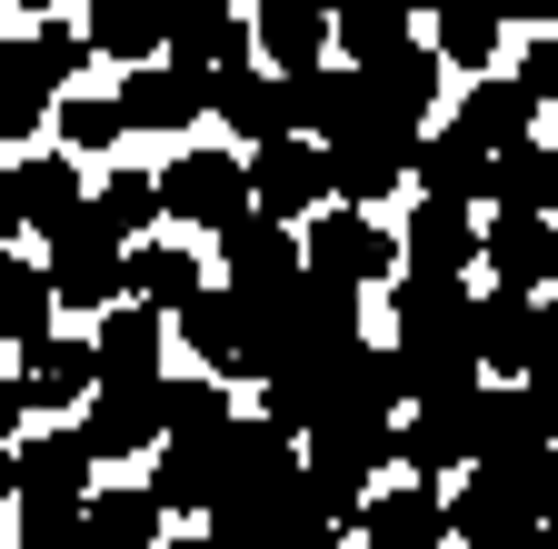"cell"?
<instances>
[{
	"instance_id": "obj_1",
	"label": "cell",
	"mask_w": 558,
	"mask_h": 549,
	"mask_svg": "<svg viewBox=\"0 0 558 549\" xmlns=\"http://www.w3.org/2000/svg\"><path fill=\"white\" fill-rule=\"evenodd\" d=\"M160 220H190V230H209L220 240L230 220H250V180H240V151H209V141H190L160 180Z\"/></svg>"
},
{
	"instance_id": "obj_2",
	"label": "cell",
	"mask_w": 558,
	"mask_h": 549,
	"mask_svg": "<svg viewBox=\"0 0 558 549\" xmlns=\"http://www.w3.org/2000/svg\"><path fill=\"white\" fill-rule=\"evenodd\" d=\"M399 151H409V130H389V120H349V130H329L319 141V180H329V200L339 211H379V200L399 190Z\"/></svg>"
},
{
	"instance_id": "obj_3",
	"label": "cell",
	"mask_w": 558,
	"mask_h": 549,
	"mask_svg": "<svg viewBox=\"0 0 558 549\" xmlns=\"http://www.w3.org/2000/svg\"><path fill=\"white\" fill-rule=\"evenodd\" d=\"M389 270H399V250H389V230H379L369 211H319V220L300 230V281L369 290V281H389Z\"/></svg>"
},
{
	"instance_id": "obj_4",
	"label": "cell",
	"mask_w": 558,
	"mask_h": 549,
	"mask_svg": "<svg viewBox=\"0 0 558 549\" xmlns=\"http://www.w3.org/2000/svg\"><path fill=\"white\" fill-rule=\"evenodd\" d=\"M100 490V469L81 450V430H31L0 450V500H60V510H81Z\"/></svg>"
},
{
	"instance_id": "obj_5",
	"label": "cell",
	"mask_w": 558,
	"mask_h": 549,
	"mask_svg": "<svg viewBox=\"0 0 558 549\" xmlns=\"http://www.w3.org/2000/svg\"><path fill=\"white\" fill-rule=\"evenodd\" d=\"M81 450H90V469L160 450V380H100L81 399Z\"/></svg>"
},
{
	"instance_id": "obj_6",
	"label": "cell",
	"mask_w": 558,
	"mask_h": 549,
	"mask_svg": "<svg viewBox=\"0 0 558 549\" xmlns=\"http://www.w3.org/2000/svg\"><path fill=\"white\" fill-rule=\"evenodd\" d=\"M81 71H90L81 21H31L21 40H0V91H11V100H40V110H50Z\"/></svg>"
},
{
	"instance_id": "obj_7",
	"label": "cell",
	"mask_w": 558,
	"mask_h": 549,
	"mask_svg": "<svg viewBox=\"0 0 558 549\" xmlns=\"http://www.w3.org/2000/svg\"><path fill=\"white\" fill-rule=\"evenodd\" d=\"M240 180H250V211L279 220V230L329 211V180H319V151H310V141H269V151H250Z\"/></svg>"
},
{
	"instance_id": "obj_8",
	"label": "cell",
	"mask_w": 558,
	"mask_h": 549,
	"mask_svg": "<svg viewBox=\"0 0 558 549\" xmlns=\"http://www.w3.org/2000/svg\"><path fill=\"white\" fill-rule=\"evenodd\" d=\"M538 360H548V310L519 300V290H488L478 300V370H488V390H519Z\"/></svg>"
},
{
	"instance_id": "obj_9",
	"label": "cell",
	"mask_w": 558,
	"mask_h": 549,
	"mask_svg": "<svg viewBox=\"0 0 558 549\" xmlns=\"http://www.w3.org/2000/svg\"><path fill=\"white\" fill-rule=\"evenodd\" d=\"M389 250L409 260V281H469L478 270V220L449 211V200H418V211L389 230Z\"/></svg>"
},
{
	"instance_id": "obj_10",
	"label": "cell",
	"mask_w": 558,
	"mask_h": 549,
	"mask_svg": "<svg viewBox=\"0 0 558 549\" xmlns=\"http://www.w3.org/2000/svg\"><path fill=\"white\" fill-rule=\"evenodd\" d=\"M349 81H360V110L389 120V130H429V110H439V60H429V40H409V50L369 60V71H349Z\"/></svg>"
},
{
	"instance_id": "obj_11",
	"label": "cell",
	"mask_w": 558,
	"mask_h": 549,
	"mask_svg": "<svg viewBox=\"0 0 558 549\" xmlns=\"http://www.w3.org/2000/svg\"><path fill=\"white\" fill-rule=\"evenodd\" d=\"M399 180H418V200H449V211H478V190H488V151H469L459 130H409V151H399Z\"/></svg>"
},
{
	"instance_id": "obj_12",
	"label": "cell",
	"mask_w": 558,
	"mask_h": 549,
	"mask_svg": "<svg viewBox=\"0 0 558 549\" xmlns=\"http://www.w3.org/2000/svg\"><path fill=\"white\" fill-rule=\"evenodd\" d=\"M209 281H199V250L190 240H130L120 250V300L130 310H150V320H170V310H190Z\"/></svg>"
},
{
	"instance_id": "obj_13",
	"label": "cell",
	"mask_w": 558,
	"mask_h": 549,
	"mask_svg": "<svg viewBox=\"0 0 558 549\" xmlns=\"http://www.w3.org/2000/svg\"><path fill=\"white\" fill-rule=\"evenodd\" d=\"M449 539H469V549H529V539H538V500L469 469L459 490H449Z\"/></svg>"
},
{
	"instance_id": "obj_14",
	"label": "cell",
	"mask_w": 558,
	"mask_h": 549,
	"mask_svg": "<svg viewBox=\"0 0 558 549\" xmlns=\"http://www.w3.org/2000/svg\"><path fill=\"white\" fill-rule=\"evenodd\" d=\"M230 440V430H220ZM220 440H160V469L150 479H140V490H150V510L160 520H209V510H220Z\"/></svg>"
},
{
	"instance_id": "obj_15",
	"label": "cell",
	"mask_w": 558,
	"mask_h": 549,
	"mask_svg": "<svg viewBox=\"0 0 558 549\" xmlns=\"http://www.w3.org/2000/svg\"><path fill=\"white\" fill-rule=\"evenodd\" d=\"M478 260H488V290H519V300H538V290H548V270H558L548 220H529V211L478 220Z\"/></svg>"
},
{
	"instance_id": "obj_16",
	"label": "cell",
	"mask_w": 558,
	"mask_h": 549,
	"mask_svg": "<svg viewBox=\"0 0 558 549\" xmlns=\"http://www.w3.org/2000/svg\"><path fill=\"white\" fill-rule=\"evenodd\" d=\"M220 270H230L220 290H240V300H250V290H290V281H300V230H279V220L250 211V220L220 230Z\"/></svg>"
},
{
	"instance_id": "obj_17",
	"label": "cell",
	"mask_w": 558,
	"mask_h": 549,
	"mask_svg": "<svg viewBox=\"0 0 558 549\" xmlns=\"http://www.w3.org/2000/svg\"><path fill=\"white\" fill-rule=\"evenodd\" d=\"M160 50H170L160 71H180V81L209 91V81H230L240 60H250V21H240V11H190L180 31H160Z\"/></svg>"
},
{
	"instance_id": "obj_18",
	"label": "cell",
	"mask_w": 558,
	"mask_h": 549,
	"mask_svg": "<svg viewBox=\"0 0 558 549\" xmlns=\"http://www.w3.org/2000/svg\"><path fill=\"white\" fill-rule=\"evenodd\" d=\"M21 409H81L90 390H100V360H90V339H31V350H21Z\"/></svg>"
},
{
	"instance_id": "obj_19",
	"label": "cell",
	"mask_w": 558,
	"mask_h": 549,
	"mask_svg": "<svg viewBox=\"0 0 558 549\" xmlns=\"http://www.w3.org/2000/svg\"><path fill=\"white\" fill-rule=\"evenodd\" d=\"M360 539L369 549H439L449 539V490H369L360 500Z\"/></svg>"
},
{
	"instance_id": "obj_20",
	"label": "cell",
	"mask_w": 558,
	"mask_h": 549,
	"mask_svg": "<svg viewBox=\"0 0 558 549\" xmlns=\"http://www.w3.org/2000/svg\"><path fill=\"white\" fill-rule=\"evenodd\" d=\"M0 180H11V220L40 230V240L70 230V211L90 200V190H81V160H60V151H31L21 170H0Z\"/></svg>"
},
{
	"instance_id": "obj_21",
	"label": "cell",
	"mask_w": 558,
	"mask_h": 549,
	"mask_svg": "<svg viewBox=\"0 0 558 549\" xmlns=\"http://www.w3.org/2000/svg\"><path fill=\"white\" fill-rule=\"evenodd\" d=\"M209 110L230 120L240 160H250V151H269V141H290V110H279V81L259 71V60H240L230 81H209Z\"/></svg>"
},
{
	"instance_id": "obj_22",
	"label": "cell",
	"mask_w": 558,
	"mask_h": 549,
	"mask_svg": "<svg viewBox=\"0 0 558 549\" xmlns=\"http://www.w3.org/2000/svg\"><path fill=\"white\" fill-rule=\"evenodd\" d=\"M279 110H290V141H329V130H349V120H360V81H349L339 71V60H319V71H290V81H279Z\"/></svg>"
},
{
	"instance_id": "obj_23",
	"label": "cell",
	"mask_w": 558,
	"mask_h": 549,
	"mask_svg": "<svg viewBox=\"0 0 558 549\" xmlns=\"http://www.w3.org/2000/svg\"><path fill=\"white\" fill-rule=\"evenodd\" d=\"M120 130H199V110H209V91L199 81H180V71H120Z\"/></svg>"
},
{
	"instance_id": "obj_24",
	"label": "cell",
	"mask_w": 558,
	"mask_h": 549,
	"mask_svg": "<svg viewBox=\"0 0 558 549\" xmlns=\"http://www.w3.org/2000/svg\"><path fill=\"white\" fill-rule=\"evenodd\" d=\"M478 200L548 220V211H558V141H509V151H488V190H478Z\"/></svg>"
},
{
	"instance_id": "obj_25",
	"label": "cell",
	"mask_w": 558,
	"mask_h": 549,
	"mask_svg": "<svg viewBox=\"0 0 558 549\" xmlns=\"http://www.w3.org/2000/svg\"><path fill=\"white\" fill-rule=\"evenodd\" d=\"M250 50H259V71H269V81L319 71V60H329V21H319V11H300V0H269V11L250 21Z\"/></svg>"
},
{
	"instance_id": "obj_26",
	"label": "cell",
	"mask_w": 558,
	"mask_h": 549,
	"mask_svg": "<svg viewBox=\"0 0 558 549\" xmlns=\"http://www.w3.org/2000/svg\"><path fill=\"white\" fill-rule=\"evenodd\" d=\"M160 350H170V320H150V310H100V339H90V360H100V380H160Z\"/></svg>"
},
{
	"instance_id": "obj_27",
	"label": "cell",
	"mask_w": 558,
	"mask_h": 549,
	"mask_svg": "<svg viewBox=\"0 0 558 549\" xmlns=\"http://www.w3.org/2000/svg\"><path fill=\"white\" fill-rule=\"evenodd\" d=\"M449 130H459L469 151H509V141H538V110H529L499 71H488V81H469V100H459V120H449Z\"/></svg>"
},
{
	"instance_id": "obj_28",
	"label": "cell",
	"mask_w": 558,
	"mask_h": 549,
	"mask_svg": "<svg viewBox=\"0 0 558 549\" xmlns=\"http://www.w3.org/2000/svg\"><path fill=\"white\" fill-rule=\"evenodd\" d=\"M160 510H150V490H90L81 500V549H160Z\"/></svg>"
},
{
	"instance_id": "obj_29",
	"label": "cell",
	"mask_w": 558,
	"mask_h": 549,
	"mask_svg": "<svg viewBox=\"0 0 558 549\" xmlns=\"http://www.w3.org/2000/svg\"><path fill=\"white\" fill-rule=\"evenodd\" d=\"M240 420V409H230V380H160V440H220Z\"/></svg>"
},
{
	"instance_id": "obj_30",
	"label": "cell",
	"mask_w": 558,
	"mask_h": 549,
	"mask_svg": "<svg viewBox=\"0 0 558 549\" xmlns=\"http://www.w3.org/2000/svg\"><path fill=\"white\" fill-rule=\"evenodd\" d=\"M409 40H418V31H409L399 0H360V11L329 21V50H349L339 71H369V60H389V50H409Z\"/></svg>"
},
{
	"instance_id": "obj_31",
	"label": "cell",
	"mask_w": 558,
	"mask_h": 549,
	"mask_svg": "<svg viewBox=\"0 0 558 549\" xmlns=\"http://www.w3.org/2000/svg\"><path fill=\"white\" fill-rule=\"evenodd\" d=\"M31 339H50V281L21 250H0V350H31Z\"/></svg>"
},
{
	"instance_id": "obj_32",
	"label": "cell",
	"mask_w": 558,
	"mask_h": 549,
	"mask_svg": "<svg viewBox=\"0 0 558 549\" xmlns=\"http://www.w3.org/2000/svg\"><path fill=\"white\" fill-rule=\"evenodd\" d=\"M50 310H120V260L110 250H50Z\"/></svg>"
},
{
	"instance_id": "obj_33",
	"label": "cell",
	"mask_w": 558,
	"mask_h": 549,
	"mask_svg": "<svg viewBox=\"0 0 558 549\" xmlns=\"http://www.w3.org/2000/svg\"><path fill=\"white\" fill-rule=\"evenodd\" d=\"M50 130H60V160H100V151L130 141L120 110H110L100 91H60V100H50Z\"/></svg>"
},
{
	"instance_id": "obj_34",
	"label": "cell",
	"mask_w": 558,
	"mask_h": 549,
	"mask_svg": "<svg viewBox=\"0 0 558 549\" xmlns=\"http://www.w3.org/2000/svg\"><path fill=\"white\" fill-rule=\"evenodd\" d=\"M170 330L199 350V370H209V380H220V370L240 360V300H230V290H199L190 310H170Z\"/></svg>"
},
{
	"instance_id": "obj_35",
	"label": "cell",
	"mask_w": 558,
	"mask_h": 549,
	"mask_svg": "<svg viewBox=\"0 0 558 549\" xmlns=\"http://www.w3.org/2000/svg\"><path fill=\"white\" fill-rule=\"evenodd\" d=\"M499 21H478V11H449L439 21V40H429V60H439V71H469V81H488V60H499Z\"/></svg>"
},
{
	"instance_id": "obj_36",
	"label": "cell",
	"mask_w": 558,
	"mask_h": 549,
	"mask_svg": "<svg viewBox=\"0 0 558 549\" xmlns=\"http://www.w3.org/2000/svg\"><path fill=\"white\" fill-rule=\"evenodd\" d=\"M81 50H90V60H130V71H150L160 21H140V11H90V21H81Z\"/></svg>"
},
{
	"instance_id": "obj_37",
	"label": "cell",
	"mask_w": 558,
	"mask_h": 549,
	"mask_svg": "<svg viewBox=\"0 0 558 549\" xmlns=\"http://www.w3.org/2000/svg\"><path fill=\"white\" fill-rule=\"evenodd\" d=\"M209 549H279V500H220L199 520Z\"/></svg>"
},
{
	"instance_id": "obj_38",
	"label": "cell",
	"mask_w": 558,
	"mask_h": 549,
	"mask_svg": "<svg viewBox=\"0 0 558 549\" xmlns=\"http://www.w3.org/2000/svg\"><path fill=\"white\" fill-rule=\"evenodd\" d=\"M11 549H81V510L60 500H21V539Z\"/></svg>"
},
{
	"instance_id": "obj_39",
	"label": "cell",
	"mask_w": 558,
	"mask_h": 549,
	"mask_svg": "<svg viewBox=\"0 0 558 549\" xmlns=\"http://www.w3.org/2000/svg\"><path fill=\"white\" fill-rule=\"evenodd\" d=\"M31 130H40V100H11V91H0V141H31Z\"/></svg>"
},
{
	"instance_id": "obj_40",
	"label": "cell",
	"mask_w": 558,
	"mask_h": 549,
	"mask_svg": "<svg viewBox=\"0 0 558 549\" xmlns=\"http://www.w3.org/2000/svg\"><path fill=\"white\" fill-rule=\"evenodd\" d=\"M21 420H31V409H21V390H11V370H0V450L21 440Z\"/></svg>"
},
{
	"instance_id": "obj_41",
	"label": "cell",
	"mask_w": 558,
	"mask_h": 549,
	"mask_svg": "<svg viewBox=\"0 0 558 549\" xmlns=\"http://www.w3.org/2000/svg\"><path fill=\"white\" fill-rule=\"evenodd\" d=\"M21 240V220H11V180H0V250H11Z\"/></svg>"
},
{
	"instance_id": "obj_42",
	"label": "cell",
	"mask_w": 558,
	"mask_h": 549,
	"mask_svg": "<svg viewBox=\"0 0 558 549\" xmlns=\"http://www.w3.org/2000/svg\"><path fill=\"white\" fill-rule=\"evenodd\" d=\"M160 549H209V539H160Z\"/></svg>"
}]
</instances>
